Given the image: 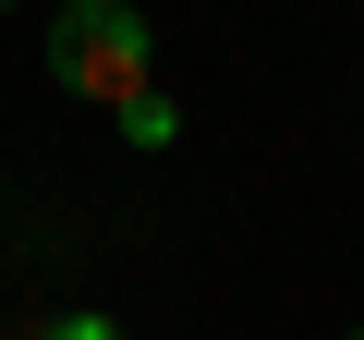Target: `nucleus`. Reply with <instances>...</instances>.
<instances>
[{"label": "nucleus", "mask_w": 364, "mask_h": 340, "mask_svg": "<svg viewBox=\"0 0 364 340\" xmlns=\"http://www.w3.org/2000/svg\"><path fill=\"white\" fill-rule=\"evenodd\" d=\"M49 73L73 85V97H146V73H158V25L134 13V0H61L49 13Z\"/></svg>", "instance_id": "obj_1"}, {"label": "nucleus", "mask_w": 364, "mask_h": 340, "mask_svg": "<svg viewBox=\"0 0 364 340\" xmlns=\"http://www.w3.org/2000/svg\"><path fill=\"white\" fill-rule=\"evenodd\" d=\"M122 134H134V146H170L182 122H170V97H122Z\"/></svg>", "instance_id": "obj_2"}, {"label": "nucleus", "mask_w": 364, "mask_h": 340, "mask_svg": "<svg viewBox=\"0 0 364 340\" xmlns=\"http://www.w3.org/2000/svg\"><path fill=\"white\" fill-rule=\"evenodd\" d=\"M37 340H122V316H85V304H73V316H49Z\"/></svg>", "instance_id": "obj_3"}, {"label": "nucleus", "mask_w": 364, "mask_h": 340, "mask_svg": "<svg viewBox=\"0 0 364 340\" xmlns=\"http://www.w3.org/2000/svg\"><path fill=\"white\" fill-rule=\"evenodd\" d=\"M0 13H13V0H0Z\"/></svg>", "instance_id": "obj_4"}, {"label": "nucleus", "mask_w": 364, "mask_h": 340, "mask_svg": "<svg viewBox=\"0 0 364 340\" xmlns=\"http://www.w3.org/2000/svg\"><path fill=\"white\" fill-rule=\"evenodd\" d=\"M352 340H364V328H352Z\"/></svg>", "instance_id": "obj_5"}]
</instances>
